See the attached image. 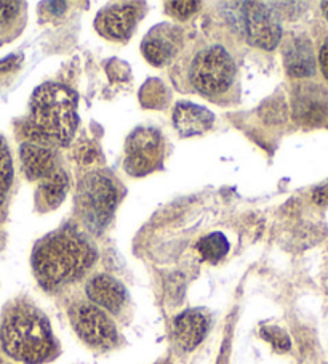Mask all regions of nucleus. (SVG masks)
Masks as SVG:
<instances>
[{"mask_svg":"<svg viewBox=\"0 0 328 364\" xmlns=\"http://www.w3.org/2000/svg\"><path fill=\"white\" fill-rule=\"evenodd\" d=\"M94 262V250L79 231L65 228L42 240L34 249L33 265L45 287H58L79 279Z\"/></svg>","mask_w":328,"mask_h":364,"instance_id":"obj_1","label":"nucleus"},{"mask_svg":"<svg viewBox=\"0 0 328 364\" xmlns=\"http://www.w3.org/2000/svg\"><path fill=\"white\" fill-rule=\"evenodd\" d=\"M77 124V97L71 89L61 84H43L34 92L24 127L35 143L67 146Z\"/></svg>","mask_w":328,"mask_h":364,"instance_id":"obj_2","label":"nucleus"},{"mask_svg":"<svg viewBox=\"0 0 328 364\" xmlns=\"http://www.w3.org/2000/svg\"><path fill=\"white\" fill-rule=\"evenodd\" d=\"M0 341L7 355L26 364H40L55 350L47 318L29 305H18L9 313L0 329Z\"/></svg>","mask_w":328,"mask_h":364,"instance_id":"obj_3","label":"nucleus"},{"mask_svg":"<svg viewBox=\"0 0 328 364\" xmlns=\"http://www.w3.org/2000/svg\"><path fill=\"white\" fill-rule=\"evenodd\" d=\"M117 188L114 181L101 173H90L80 181L75 209L92 233H101L111 222L117 204Z\"/></svg>","mask_w":328,"mask_h":364,"instance_id":"obj_4","label":"nucleus"},{"mask_svg":"<svg viewBox=\"0 0 328 364\" xmlns=\"http://www.w3.org/2000/svg\"><path fill=\"white\" fill-rule=\"evenodd\" d=\"M236 79V65L228 50L210 46L195 55L191 65V82L207 97H217L231 89Z\"/></svg>","mask_w":328,"mask_h":364,"instance_id":"obj_5","label":"nucleus"},{"mask_svg":"<svg viewBox=\"0 0 328 364\" xmlns=\"http://www.w3.org/2000/svg\"><path fill=\"white\" fill-rule=\"evenodd\" d=\"M242 26L250 46L263 50H274L282 37L279 15L269 4L242 2Z\"/></svg>","mask_w":328,"mask_h":364,"instance_id":"obj_6","label":"nucleus"},{"mask_svg":"<svg viewBox=\"0 0 328 364\" xmlns=\"http://www.w3.org/2000/svg\"><path fill=\"white\" fill-rule=\"evenodd\" d=\"M69 318L79 337L92 347L111 348L117 342L116 324L99 306L79 302L69 311Z\"/></svg>","mask_w":328,"mask_h":364,"instance_id":"obj_7","label":"nucleus"},{"mask_svg":"<svg viewBox=\"0 0 328 364\" xmlns=\"http://www.w3.org/2000/svg\"><path fill=\"white\" fill-rule=\"evenodd\" d=\"M162 138L154 129L140 127L129 136L125 146V171L133 177H143L160 164Z\"/></svg>","mask_w":328,"mask_h":364,"instance_id":"obj_8","label":"nucleus"},{"mask_svg":"<svg viewBox=\"0 0 328 364\" xmlns=\"http://www.w3.org/2000/svg\"><path fill=\"white\" fill-rule=\"evenodd\" d=\"M181 48V31L173 24H159L151 29L141 43L143 55L154 66L172 61Z\"/></svg>","mask_w":328,"mask_h":364,"instance_id":"obj_9","label":"nucleus"},{"mask_svg":"<svg viewBox=\"0 0 328 364\" xmlns=\"http://www.w3.org/2000/svg\"><path fill=\"white\" fill-rule=\"evenodd\" d=\"M138 20V7L133 4H121L101 10L94 20L98 33L111 41H125L133 31Z\"/></svg>","mask_w":328,"mask_h":364,"instance_id":"obj_10","label":"nucleus"},{"mask_svg":"<svg viewBox=\"0 0 328 364\" xmlns=\"http://www.w3.org/2000/svg\"><path fill=\"white\" fill-rule=\"evenodd\" d=\"M293 112L302 124H320L328 116V93L317 84H306L295 92Z\"/></svg>","mask_w":328,"mask_h":364,"instance_id":"obj_11","label":"nucleus"},{"mask_svg":"<svg viewBox=\"0 0 328 364\" xmlns=\"http://www.w3.org/2000/svg\"><path fill=\"white\" fill-rule=\"evenodd\" d=\"M87 296L93 305L111 313H119L127 300V291L116 278L109 274H97L87 282Z\"/></svg>","mask_w":328,"mask_h":364,"instance_id":"obj_12","label":"nucleus"},{"mask_svg":"<svg viewBox=\"0 0 328 364\" xmlns=\"http://www.w3.org/2000/svg\"><path fill=\"white\" fill-rule=\"evenodd\" d=\"M21 168L29 180H43L56 171V156L53 149L40 143L26 141L20 148Z\"/></svg>","mask_w":328,"mask_h":364,"instance_id":"obj_13","label":"nucleus"},{"mask_svg":"<svg viewBox=\"0 0 328 364\" xmlns=\"http://www.w3.org/2000/svg\"><path fill=\"white\" fill-rule=\"evenodd\" d=\"M214 116L207 108L194 103H178L173 111L175 129L181 136H195L212 129Z\"/></svg>","mask_w":328,"mask_h":364,"instance_id":"obj_14","label":"nucleus"},{"mask_svg":"<svg viewBox=\"0 0 328 364\" xmlns=\"http://www.w3.org/2000/svg\"><path fill=\"white\" fill-rule=\"evenodd\" d=\"M208 316L202 310H187L175 319V338L182 350H194L208 332Z\"/></svg>","mask_w":328,"mask_h":364,"instance_id":"obj_15","label":"nucleus"},{"mask_svg":"<svg viewBox=\"0 0 328 364\" xmlns=\"http://www.w3.org/2000/svg\"><path fill=\"white\" fill-rule=\"evenodd\" d=\"M283 58L290 76L309 77L315 73L312 43L306 37H295L293 41H290L283 50Z\"/></svg>","mask_w":328,"mask_h":364,"instance_id":"obj_16","label":"nucleus"},{"mask_svg":"<svg viewBox=\"0 0 328 364\" xmlns=\"http://www.w3.org/2000/svg\"><path fill=\"white\" fill-rule=\"evenodd\" d=\"M69 190L67 175L56 168V171L40 180L39 191H37V203L42 210H52L65 200Z\"/></svg>","mask_w":328,"mask_h":364,"instance_id":"obj_17","label":"nucleus"},{"mask_svg":"<svg viewBox=\"0 0 328 364\" xmlns=\"http://www.w3.org/2000/svg\"><path fill=\"white\" fill-rule=\"evenodd\" d=\"M200 257L207 262H218L229 252V242L223 233H212L202 237L197 244Z\"/></svg>","mask_w":328,"mask_h":364,"instance_id":"obj_18","label":"nucleus"},{"mask_svg":"<svg viewBox=\"0 0 328 364\" xmlns=\"http://www.w3.org/2000/svg\"><path fill=\"white\" fill-rule=\"evenodd\" d=\"M11 180H13V162H11L7 141L0 136V205L4 204L5 198H7Z\"/></svg>","mask_w":328,"mask_h":364,"instance_id":"obj_19","label":"nucleus"},{"mask_svg":"<svg viewBox=\"0 0 328 364\" xmlns=\"http://www.w3.org/2000/svg\"><path fill=\"white\" fill-rule=\"evenodd\" d=\"M23 7L21 2H0V31L9 29L18 20Z\"/></svg>","mask_w":328,"mask_h":364,"instance_id":"obj_20","label":"nucleus"},{"mask_svg":"<svg viewBox=\"0 0 328 364\" xmlns=\"http://www.w3.org/2000/svg\"><path fill=\"white\" fill-rule=\"evenodd\" d=\"M167 5L170 7V14L175 18H178V20H187V18L194 15L200 7L199 2H192V0L191 2H170Z\"/></svg>","mask_w":328,"mask_h":364,"instance_id":"obj_21","label":"nucleus"},{"mask_svg":"<svg viewBox=\"0 0 328 364\" xmlns=\"http://www.w3.org/2000/svg\"><path fill=\"white\" fill-rule=\"evenodd\" d=\"M263 337L274 345L277 350L285 351L290 348V338L288 336L279 328H266L263 329Z\"/></svg>","mask_w":328,"mask_h":364,"instance_id":"obj_22","label":"nucleus"},{"mask_svg":"<svg viewBox=\"0 0 328 364\" xmlns=\"http://www.w3.org/2000/svg\"><path fill=\"white\" fill-rule=\"evenodd\" d=\"M319 63H320L322 73H324L325 79L328 80V39L324 42V46H322V48H320Z\"/></svg>","mask_w":328,"mask_h":364,"instance_id":"obj_23","label":"nucleus"},{"mask_svg":"<svg viewBox=\"0 0 328 364\" xmlns=\"http://www.w3.org/2000/svg\"><path fill=\"white\" fill-rule=\"evenodd\" d=\"M312 199H314L315 204H320V205L328 204V183L319 186L317 190L314 191Z\"/></svg>","mask_w":328,"mask_h":364,"instance_id":"obj_24","label":"nucleus"},{"mask_svg":"<svg viewBox=\"0 0 328 364\" xmlns=\"http://www.w3.org/2000/svg\"><path fill=\"white\" fill-rule=\"evenodd\" d=\"M16 63H18L16 56H9V58H5V60L0 61V74L11 71V69L16 66Z\"/></svg>","mask_w":328,"mask_h":364,"instance_id":"obj_25","label":"nucleus"},{"mask_svg":"<svg viewBox=\"0 0 328 364\" xmlns=\"http://www.w3.org/2000/svg\"><path fill=\"white\" fill-rule=\"evenodd\" d=\"M322 11H324V15H325V18L328 20V2L322 4Z\"/></svg>","mask_w":328,"mask_h":364,"instance_id":"obj_26","label":"nucleus"}]
</instances>
